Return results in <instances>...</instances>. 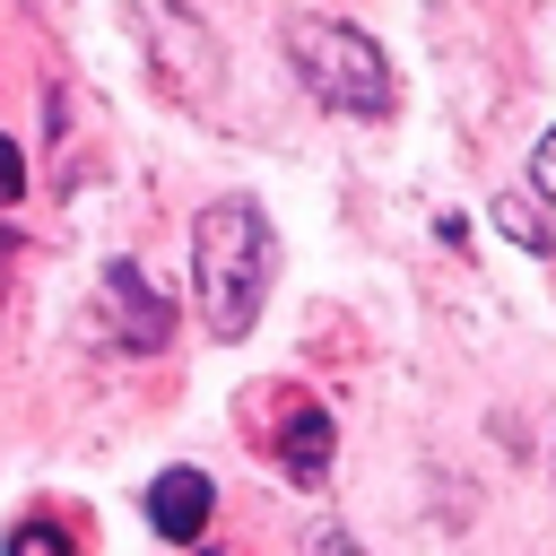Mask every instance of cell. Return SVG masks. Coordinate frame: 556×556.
<instances>
[{
  "mask_svg": "<svg viewBox=\"0 0 556 556\" xmlns=\"http://www.w3.org/2000/svg\"><path fill=\"white\" fill-rule=\"evenodd\" d=\"M269 269H278V243H269L261 200H243V191L208 200L200 226H191V295H200V321H208L217 339H243V330L261 321Z\"/></svg>",
  "mask_w": 556,
  "mask_h": 556,
  "instance_id": "cell-1",
  "label": "cell"
},
{
  "mask_svg": "<svg viewBox=\"0 0 556 556\" xmlns=\"http://www.w3.org/2000/svg\"><path fill=\"white\" fill-rule=\"evenodd\" d=\"M287 61L313 87V104L356 113V122H382L391 113V61H382L374 35H356L339 17H287Z\"/></svg>",
  "mask_w": 556,
  "mask_h": 556,
  "instance_id": "cell-2",
  "label": "cell"
},
{
  "mask_svg": "<svg viewBox=\"0 0 556 556\" xmlns=\"http://www.w3.org/2000/svg\"><path fill=\"white\" fill-rule=\"evenodd\" d=\"M208 504H217L208 469H156V486H148L156 539H200V530H208Z\"/></svg>",
  "mask_w": 556,
  "mask_h": 556,
  "instance_id": "cell-3",
  "label": "cell"
},
{
  "mask_svg": "<svg viewBox=\"0 0 556 556\" xmlns=\"http://www.w3.org/2000/svg\"><path fill=\"white\" fill-rule=\"evenodd\" d=\"M278 452H287V478L295 486H321V469H330V408L321 400H295L287 426H278Z\"/></svg>",
  "mask_w": 556,
  "mask_h": 556,
  "instance_id": "cell-4",
  "label": "cell"
},
{
  "mask_svg": "<svg viewBox=\"0 0 556 556\" xmlns=\"http://www.w3.org/2000/svg\"><path fill=\"white\" fill-rule=\"evenodd\" d=\"M104 304L122 313V339H130V348H165V304L148 295V278H139L130 261L104 269Z\"/></svg>",
  "mask_w": 556,
  "mask_h": 556,
  "instance_id": "cell-5",
  "label": "cell"
},
{
  "mask_svg": "<svg viewBox=\"0 0 556 556\" xmlns=\"http://www.w3.org/2000/svg\"><path fill=\"white\" fill-rule=\"evenodd\" d=\"M486 217H495V235H513L521 252H556V208H547L539 191H504Z\"/></svg>",
  "mask_w": 556,
  "mask_h": 556,
  "instance_id": "cell-6",
  "label": "cell"
},
{
  "mask_svg": "<svg viewBox=\"0 0 556 556\" xmlns=\"http://www.w3.org/2000/svg\"><path fill=\"white\" fill-rule=\"evenodd\" d=\"M9 556H70V539H61L52 521H26V530L9 539Z\"/></svg>",
  "mask_w": 556,
  "mask_h": 556,
  "instance_id": "cell-7",
  "label": "cell"
},
{
  "mask_svg": "<svg viewBox=\"0 0 556 556\" xmlns=\"http://www.w3.org/2000/svg\"><path fill=\"white\" fill-rule=\"evenodd\" d=\"M530 191L556 200V130H539V148H530Z\"/></svg>",
  "mask_w": 556,
  "mask_h": 556,
  "instance_id": "cell-8",
  "label": "cell"
},
{
  "mask_svg": "<svg viewBox=\"0 0 556 556\" xmlns=\"http://www.w3.org/2000/svg\"><path fill=\"white\" fill-rule=\"evenodd\" d=\"M26 191V165H17V139H0V208Z\"/></svg>",
  "mask_w": 556,
  "mask_h": 556,
  "instance_id": "cell-9",
  "label": "cell"
},
{
  "mask_svg": "<svg viewBox=\"0 0 556 556\" xmlns=\"http://www.w3.org/2000/svg\"><path fill=\"white\" fill-rule=\"evenodd\" d=\"M321 556H356V547H348V539H321Z\"/></svg>",
  "mask_w": 556,
  "mask_h": 556,
  "instance_id": "cell-10",
  "label": "cell"
}]
</instances>
